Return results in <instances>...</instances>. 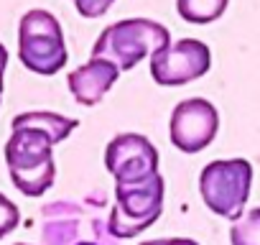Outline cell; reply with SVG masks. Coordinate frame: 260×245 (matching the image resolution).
<instances>
[{"label": "cell", "mask_w": 260, "mask_h": 245, "mask_svg": "<svg viewBox=\"0 0 260 245\" xmlns=\"http://www.w3.org/2000/svg\"><path fill=\"white\" fill-rule=\"evenodd\" d=\"M79 126L59 112H21L11 120V138L6 143V164L16 189L26 197H41L56 179L54 146L67 141Z\"/></svg>", "instance_id": "obj_1"}, {"label": "cell", "mask_w": 260, "mask_h": 245, "mask_svg": "<svg viewBox=\"0 0 260 245\" xmlns=\"http://www.w3.org/2000/svg\"><path fill=\"white\" fill-rule=\"evenodd\" d=\"M169 44H171V34L166 26L148 18H125L107 26L100 34V39L92 46V56L107 59L120 72H127Z\"/></svg>", "instance_id": "obj_2"}, {"label": "cell", "mask_w": 260, "mask_h": 245, "mask_svg": "<svg viewBox=\"0 0 260 245\" xmlns=\"http://www.w3.org/2000/svg\"><path fill=\"white\" fill-rule=\"evenodd\" d=\"M18 59L23 62L26 69L41 77H51L59 69H64L69 54L61 26L54 13L44 8L23 13L18 23Z\"/></svg>", "instance_id": "obj_3"}, {"label": "cell", "mask_w": 260, "mask_h": 245, "mask_svg": "<svg viewBox=\"0 0 260 245\" xmlns=\"http://www.w3.org/2000/svg\"><path fill=\"white\" fill-rule=\"evenodd\" d=\"M252 184V166L245 159H227V161H212L199 174V194L204 204L224 217V220H240Z\"/></svg>", "instance_id": "obj_4"}, {"label": "cell", "mask_w": 260, "mask_h": 245, "mask_svg": "<svg viewBox=\"0 0 260 245\" xmlns=\"http://www.w3.org/2000/svg\"><path fill=\"white\" fill-rule=\"evenodd\" d=\"M164 212L161 174L138 184H115V207L110 215V232L120 240L148 230Z\"/></svg>", "instance_id": "obj_5"}, {"label": "cell", "mask_w": 260, "mask_h": 245, "mask_svg": "<svg viewBox=\"0 0 260 245\" xmlns=\"http://www.w3.org/2000/svg\"><path fill=\"white\" fill-rule=\"evenodd\" d=\"M212 67V51L199 39H181L151 56V77L161 87H181L204 77Z\"/></svg>", "instance_id": "obj_6"}, {"label": "cell", "mask_w": 260, "mask_h": 245, "mask_svg": "<svg viewBox=\"0 0 260 245\" xmlns=\"http://www.w3.org/2000/svg\"><path fill=\"white\" fill-rule=\"evenodd\" d=\"M105 166L115 184H138L158 176V151L141 133H120L105 148Z\"/></svg>", "instance_id": "obj_7"}, {"label": "cell", "mask_w": 260, "mask_h": 245, "mask_svg": "<svg viewBox=\"0 0 260 245\" xmlns=\"http://www.w3.org/2000/svg\"><path fill=\"white\" fill-rule=\"evenodd\" d=\"M171 143L184 154L204 151L217 131H219V112L204 97H189L179 102L171 112Z\"/></svg>", "instance_id": "obj_8"}, {"label": "cell", "mask_w": 260, "mask_h": 245, "mask_svg": "<svg viewBox=\"0 0 260 245\" xmlns=\"http://www.w3.org/2000/svg\"><path fill=\"white\" fill-rule=\"evenodd\" d=\"M120 77V69L107 62V59H89L87 64L77 67L69 77H67V84H69V92L72 97L84 105V107H92L97 102H102V97L112 89V84L117 82Z\"/></svg>", "instance_id": "obj_9"}, {"label": "cell", "mask_w": 260, "mask_h": 245, "mask_svg": "<svg viewBox=\"0 0 260 245\" xmlns=\"http://www.w3.org/2000/svg\"><path fill=\"white\" fill-rule=\"evenodd\" d=\"M230 0H176V11L186 23H212L227 11Z\"/></svg>", "instance_id": "obj_10"}, {"label": "cell", "mask_w": 260, "mask_h": 245, "mask_svg": "<svg viewBox=\"0 0 260 245\" xmlns=\"http://www.w3.org/2000/svg\"><path fill=\"white\" fill-rule=\"evenodd\" d=\"M230 240L232 245H260V207L235 220L230 230Z\"/></svg>", "instance_id": "obj_11"}, {"label": "cell", "mask_w": 260, "mask_h": 245, "mask_svg": "<svg viewBox=\"0 0 260 245\" xmlns=\"http://www.w3.org/2000/svg\"><path fill=\"white\" fill-rule=\"evenodd\" d=\"M21 222V212L18 207L6 197V194H0V240H3L6 235H11Z\"/></svg>", "instance_id": "obj_12"}, {"label": "cell", "mask_w": 260, "mask_h": 245, "mask_svg": "<svg viewBox=\"0 0 260 245\" xmlns=\"http://www.w3.org/2000/svg\"><path fill=\"white\" fill-rule=\"evenodd\" d=\"M72 3L82 18H102L112 8L115 0H72Z\"/></svg>", "instance_id": "obj_13"}, {"label": "cell", "mask_w": 260, "mask_h": 245, "mask_svg": "<svg viewBox=\"0 0 260 245\" xmlns=\"http://www.w3.org/2000/svg\"><path fill=\"white\" fill-rule=\"evenodd\" d=\"M141 245H199V242L189 240V237H164V240H148V242H141Z\"/></svg>", "instance_id": "obj_14"}, {"label": "cell", "mask_w": 260, "mask_h": 245, "mask_svg": "<svg viewBox=\"0 0 260 245\" xmlns=\"http://www.w3.org/2000/svg\"><path fill=\"white\" fill-rule=\"evenodd\" d=\"M6 67H8V49L0 44V97H3V74H6Z\"/></svg>", "instance_id": "obj_15"}, {"label": "cell", "mask_w": 260, "mask_h": 245, "mask_svg": "<svg viewBox=\"0 0 260 245\" xmlns=\"http://www.w3.org/2000/svg\"><path fill=\"white\" fill-rule=\"evenodd\" d=\"M77 245H97V242H77Z\"/></svg>", "instance_id": "obj_16"}, {"label": "cell", "mask_w": 260, "mask_h": 245, "mask_svg": "<svg viewBox=\"0 0 260 245\" xmlns=\"http://www.w3.org/2000/svg\"><path fill=\"white\" fill-rule=\"evenodd\" d=\"M18 245H23V242H18Z\"/></svg>", "instance_id": "obj_17"}]
</instances>
